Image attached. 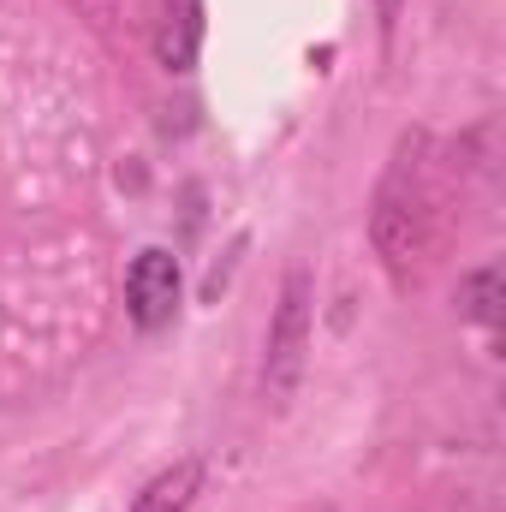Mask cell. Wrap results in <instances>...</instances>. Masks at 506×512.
Here are the masks:
<instances>
[{
    "label": "cell",
    "mask_w": 506,
    "mask_h": 512,
    "mask_svg": "<svg viewBox=\"0 0 506 512\" xmlns=\"http://www.w3.org/2000/svg\"><path fill=\"white\" fill-rule=\"evenodd\" d=\"M370 239L381 262L393 268V280H405L435 239V185H429V137H399L393 167L376 191V215H370Z\"/></svg>",
    "instance_id": "cell-1"
},
{
    "label": "cell",
    "mask_w": 506,
    "mask_h": 512,
    "mask_svg": "<svg viewBox=\"0 0 506 512\" xmlns=\"http://www.w3.org/2000/svg\"><path fill=\"white\" fill-rule=\"evenodd\" d=\"M304 358H310V268H292L280 286V310L268 322V352H262V399L274 411L298 393Z\"/></svg>",
    "instance_id": "cell-2"
},
{
    "label": "cell",
    "mask_w": 506,
    "mask_h": 512,
    "mask_svg": "<svg viewBox=\"0 0 506 512\" xmlns=\"http://www.w3.org/2000/svg\"><path fill=\"white\" fill-rule=\"evenodd\" d=\"M179 298H185V274H179V256L149 245L126 268V316L137 334H161L173 316H179Z\"/></svg>",
    "instance_id": "cell-3"
},
{
    "label": "cell",
    "mask_w": 506,
    "mask_h": 512,
    "mask_svg": "<svg viewBox=\"0 0 506 512\" xmlns=\"http://www.w3.org/2000/svg\"><path fill=\"white\" fill-rule=\"evenodd\" d=\"M149 42H155V60L167 72H191L197 48H203V0H155Z\"/></svg>",
    "instance_id": "cell-4"
},
{
    "label": "cell",
    "mask_w": 506,
    "mask_h": 512,
    "mask_svg": "<svg viewBox=\"0 0 506 512\" xmlns=\"http://www.w3.org/2000/svg\"><path fill=\"white\" fill-rule=\"evenodd\" d=\"M197 489H203V459H179V465H167L161 477L143 483V495L131 501V512H191Z\"/></svg>",
    "instance_id": "cell-5"
},
{
    "label": "cell",
    "mask_w": 506,
    "mask_h": 512,
    "mask_svg": "<svg viewBox=\"0 0 506 512\" xmlns=\"http://www.w3.org/2000/svg\"><path fill=\"white\" fill-rule=\"evenodd\" d=\"M459 310L471 322H483V328L501 322V262H483V268H471L459 280Z\"/></svg>",
    "instance_id": "cell-6"
}]
</instances>
